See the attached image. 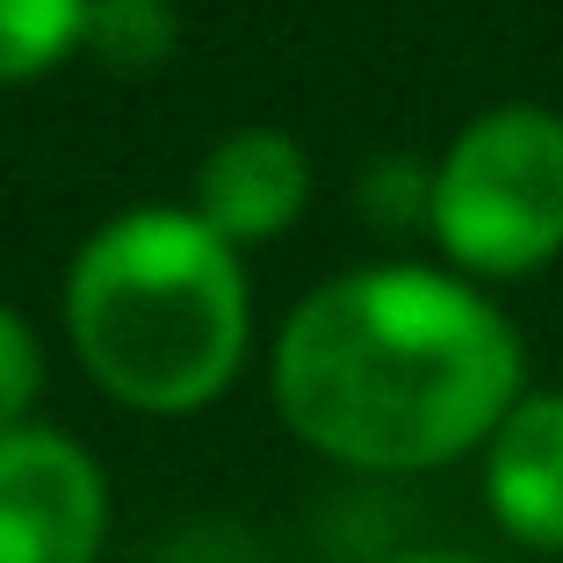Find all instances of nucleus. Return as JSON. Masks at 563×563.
<instances>
[{
  "label": "nucleus",
  "instance_id": "obj_1",
  "mask_svg": "<svg viewBox=\"0 0 563 563\" xmlns=\"http://www.w3.org/2000/svg\"><path fill=\"white\" fill-rule=\"evenodd\" d=\"M267 383L282 427L325 463L412 477L492 441L528 390V347L470 275L368 261L282 318Z\"/></svg>",
  "mask_w": 563,
  "mask_h": 563
},
{
  "label": "nucleus",
  "instance_id": "obj_2",
  "mask_svg": "<svg viewBox=\"0 0 563 563\" xmlns=\"http://www.w3.org/2000/svg\"><path fill=\"white\" fill-rule=\"evenodd\" d=\"M66 340L95 390L152 419L202 412L253 347V282L188 202L101 217L66 267Z\"/></svg>",
  "mask_w": 563,
  "mask_h": 563
},
{
  "label": "nucleus",
  "instance_id": "obj_3",
  "mask_svg": "<svg viewBox=\"0 0 563 563\" xmlns=\"http://www.w3.org/2000/svg\"><path fill=\"white\" fill-rule=\"evenodd\" d=\"M427 232L470 282H514L563 253V117L498 101L448 137L427 174Z\"/></svg>",
  "mask_w": 563,
  "mask_h": 563
},
{
  "label": "nucleus",
  "instance_id": "obj_4",
  "mask_svg": "<svg viewBox=\"0 0 563 563\" xmlns=\"http://www.w3.org/2000/svg\"><path fill=\"white\" fill-rule=\"evenodd\" d=\"M109 477L66 427L0 433V563H101Z\"/></svg>",
  "mask_w": 563,
  "mask_h": 563
},
{
  "label": "nucleus",
  "instance_id": "obj_5",
  "mask_svg": "<svg viewBox=\"0 0 563 563\" xmlns=\"http://www.w3.org/2000/svg\"><path fill=\"white\" fill-rule=\"evenodd\" d=\"M311 202V152L275 123H239L196 159V202L188 210L232 246L289 232Z\"/></svg>",
  "mask_w": 563,
  "mask_h": 563
},
{
  "label": "nucleus",
  "instance_id": "obj_6",
  "mask_svg": "<svg viewBox=\"0 0 563 563\" xmlns=\"http://www.w3.org/2000/svg\"><path fill=\"white\" fill-rule=\"evenodd\" d=\"M484 506L520 549H563V390H520L484 441Z\"/></svg>",
  "mask_w": 563,
  "mask_h": 563
},
{
  "label": "nucleus",
  "instance_id": "obj_7",
  "mask_svg": "<svg viewBox=\"0 0 563 563\" xmlns=\"http://www.w3.org/2000/svg\"><path fill=\"white\" fill-rule=\"evenodd\" d=\"M87 44V0H0V87L44 80Z\"/></svg>",
  "mask_w": 563,
  "mask_h": 563
},
{
  "label": "nucleus",
  "instance_id": "obj_8",
  "mask_svg": "<svg viewBox=\"0 0 563 563\" xmlns=\"http://www.w3.org/2000/svg\"><path fill=\"white\" fill-rule=\"evenodd\" d=\"M181 44V8L174 0H87V44L109 73H152Z\"/></svg>",
  "mask_w": 563,
  "mask_h": 563
},
{
  "label": "nucleus",
  "instance_id": "obj_9",
  "mask_svg": "<svg viewBox=\"0 0 563 563\" xmlns=\"http://www.w3.org/2000/svg\"><path fill=\"white\" fill-rule=\"evenodd\" d=\"M36 398H44V340L15 303H0V433L30 427Z\"/></svg>",
  "mask_w": 563,
  "mask_h": 563
},
{
  "label": "nucleus",
  "instance_id": "obj_10",
  "mask_svg": "<svg viewBox=\"0 0 563 563\" xmlns=\"http://www.w3.org/2000/svg\"><path fill=\"white\" fill-rule=\"evenodd\" d=\"M383 563H484V556H463V549H398Z\"/></svg>",
  "mask_w": 563,
  "mask_h": 563
}]
</instances>
